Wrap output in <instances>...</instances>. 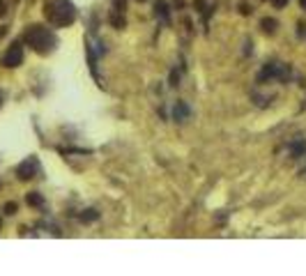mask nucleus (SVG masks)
Here are the masks:
<instances>
[{"label":"nucleus","mask_w":306,"mask_h":276,"mask_svg":"<svg viewBox=\"0 0 306 276\" xmlns=\"http://www.w3.org/2000/svg\"><path fill=\"white\" fill-rule=\"evenodd\" d=\"M44 16L53 28H67L76 21V7L72 0H46Z\"/></svg>","instance_id":"nucleus-1"},{"label":"nucleus","mask_w":306,"mask_h":276,"mask_svg":"<svg viewBox=\"0 0 306 276\" xmlns=\"http://www.w3.org/2000/svg\"><path fill=\"white\" fill-rule=\"evenodd\" d=\"M23 39H26V44L33 48L35 53H40V55H48L55 48V44H58L55 35L51 33L48 28L40 26V23L28 26L26 33H23Z\"/></svg>","instance_id":"nucleus-2"},{"label":"nucleus","mask_w":306,"mask_h":276,"mask_svg":"<svg viewBox=\"0 0 306 276\" xmlns=\"http://www.w3.org/2000/svg\"><path fill=\"white\" fill-rule=\"evenodd\" d=\"M21 62H23V46H21L19 41H14L12 46L5 51V55L0 58V65L7 69H14V67H19Z\"/></svg>","instance_id":"nucleus-3"},{"label":"nucleus","mask_w":306,"mask_h":276,"mask_svg":"<svg viewBox=\"0 0 306 276\" xmlns=\"http://www.w3.org/2000/svg\"><path fill=\"white\" fill-rule=\"evenodd\" d=\"M125 12H127V0H111V14H108V21L111 26L122 30L125 28Z\"/></svg>","instance_id":"nucleus-4"},{"label":"nucleus","mask_w":306,"mask_h":276,"mask_svg":"<svg viewBox=\"0 0 306 276\" xmlns=\"http://www.w3.org/2000/svg\"><path fill=\"white\" fill-rule=\"evenodd\" d=\"M37 173H40V161H37V157H28L26 161H21L19 168H16V177H19L21 182L33 180Z\"/></svg>","instance_id":"nucleus-5"},{"label":"nucleus","mask_w":306,"mask_h":276,"mask_svg":"<svg viewBox=\"0 0 306 276\" xmlns=\"http://www.w3.org/2000/svg\"><path fill=\"white\" fill-rule=\"evenodd\" d=\"M154 12H157V16H159L164 23H168V21H171V9H168V2H164V0H157Z\"/></svg>","instance_id":"nucleus-6"},{"label":"nucleus","mask_w":306,"mask_h":276,"mask_svg":"<svg viewBox=\"0 0 306 276\" xmlns=\"http://www.w3.org/2000/svg\"><path fill=\"white\" fill-rule=\"evenodd\" d=\"M260 28H262V33H267V35H274L276 33V28H279V23H276V19H262L260 21Z\"/></svg>","instance_id":"nucleus-7"},{"label":"nucleus","mask_w":306,"mask_h":276,"mask_svg":"<svg viewBox=\"0 0 306 276\" xmlns=\"http://www.w3.org/2000/svg\"><path fill=\"white\" fill-rule=\"evenodd\" d=\"M26 202L30 205V207H40V205H44V198H42L40 194H28L26 196Z\"/></svg>","instance_id":"nucleus-8"},{"label":"nucleus","mask_w":306,"mask_h":276,"mask_svg":"<svg viewBox=\"0 0 306 276\" xmlns=\"http://www.w3.org/2000/svg\"><path fill=\"white\" fill-rule=\"evenodd\" d=\"M79 219H81L83 223H90V221H97V219H99V214H97L94 209H86V212H83Z\"/></svg>","instance_id":"nucleus-9"},{"label":"nucleus","mask_w":306,"mask_h":276,"mask_svg":"<svg viewBox=\"0 0 306 276\" xmlns=\"http://www.w3.org/2000/svg\"><path fill=\"white\" fill-rule=\"evenodd\" d=\"M186 113H189V108H186L184 104H177V106H175V118H177V120H180V118H184Z\"/></svg>","instance_id":"nucleus-10"},{"label":"nucleus","mask_w":306,"mask_h":276,"mask_svg":"<svg viewBox=\"0 0 306 276\" xmlns=\"http://www.w3.org/2000/svg\"><path fill=\"white\" fill-rule=\"evenodd\" d=\"M2 212L5 214H16V202H7L5 207H2Z\"/></svg>","instance_id":"nucleus-11"},{"label":"nucleus","mask_w":306,"mask_h":276,"mask_svg":"<svg viewBox=\"0 0 306 276\" xmlns=\"http://www.w3.org/2000/svg\"><path fill=\"white\" fill-rule=\"evenodd\" d=\"M240 12L244 14V16H249V14H251V7L246 5V2H242V5H240Z\"/></svg>","instance_id":"nucleus-12"},{"label":"nucleus","mask_w":306,"mask_h":276,"mask_svg":"<svg viewBox=\"0 0 306 276\" xmlns=\"http://www.w3.org/2000/svg\"><path fill=\"white\" fill-rule=\"evenodd\" d=\"M272 5L276 7V9H281V7H286V5H288V0H272Z\"/></svg>","instance_id":"nucleus-13"},{"label":"nucleus","mask_w":306,"mask_h":276,"mask_svg":"<svg viewBox=\"0 0 306 276\" xmlns=\"http://www.w3.org/2000/svg\"><path fill=\"white\" fill-rule=\"evenodd\" d=\"M2 14H5V2L0 0V16H2Z\"/></svg>","instance_id":"nucleus-14"},{"label":"nucleus","mask_w":306,"mask_h":276,"mask_svg":"<svg viewBox=\"0 0 306 276\" xmlns=\"http://www.w3.org/2000/svg\"><path fill=\"white\" fill-rule=\"evenodd\" d=\"M300 5H302V9H306V0H300Z\"/></svg>","instance_id":"nucleus-15"},{"label":"nucleus","mask_w":306,"mask_h":276,"mask_svg":"<svg viewBox=\"0 0 306 276\" xmlns=\"http://www.w3.org/2000/svg\"><path fill=\"white\" fill-rule=\"evenodd\" d=\"M0 104H2V92H0Z\"/></svg>","instance_id":"nucleus-16"},{"label":"nucleus","mask_w":306,"mask_h":276,"mask_svg":"<svg viewBox=\"0 0 306 276\" xmlns=\"http://www.w3.org/2000/svg\"><path fill=\"white\" fill-rule=\"evenodd\" d=\"M138 2H145V0H138Z\"/></svg>","instance_id":"nucleus-17"},{"label":"nucleus","mask_w":306,"mask_h":276,"mask_svg":"<svg viewBox=\"0 0 306 276\" xmlns=\"http://www.w3.org/2000/svg\"><path fill=\"white\" fill-rule=\"evenodd\" d=\"M0 223H2V221H0Z\"/></svg>","instance_id":"nucleus-18"}]
</instances>
